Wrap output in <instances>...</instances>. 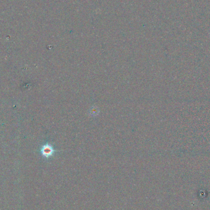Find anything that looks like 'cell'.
Returning <instances> with one entry per match:
<instances>
[{
	"mask_svg": "<svg viewBox=\"0 0 210 210\" xmlns=\"http://www.w3.org/2000/svg\"><path fill=\"white\" fill-rule=\"evenodd\" d=\"M41 152L43 156H44L45 157H49L52 154L53 149L49 144H46V145L42 147Z\"/></svg>",
	"mask_w": 210,
	"mask_h": 210,
	"instance_id": "6da1fadb",
	"label": "cell"
}]
</instances>
